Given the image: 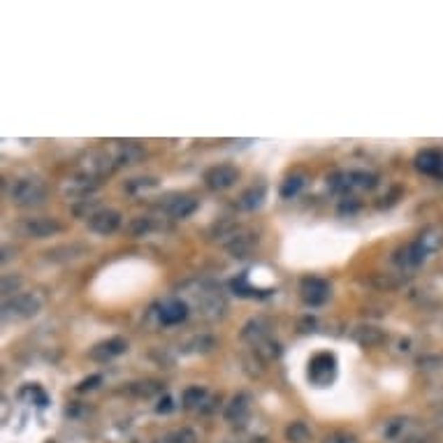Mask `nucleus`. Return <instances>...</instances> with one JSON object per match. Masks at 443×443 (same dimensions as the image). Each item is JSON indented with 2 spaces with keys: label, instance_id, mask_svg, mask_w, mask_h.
Segmentation results:
<instances>
[{
  "label": "nucleus",
  "instance_id": "18",
  "mask_svg": "<svg viewBox=\"0 0 443 443\" xmlns=\"http://www.w3.org/2000/svg\"><path fill=\"white\" fill-rule=\"evenodd\" d=\"M204 397H206V390L200 386H193V388L183 390L181 400H183V406H186V409H195V406H202Z\"/></svg>",
  "mask_w": 443,
  "mask_h": 443
},
{
  "label": "nucleus",
  "instance_id": "5",
  "mask_svg": "<svg viewBox=\"0 0 443 443\" xmlns=\"http://www.w3.org/2000/svg\"><path fill=\"white\" fill-rule=\"evenodd\" d=\"M119 225H121V213L114 209H100L88 216V230L95 234H102V237L114 234L119 230Z\"/></svg>",
  "mask_w": 443,
  "mask_h": 443
},
{
  "label": "nucleus",
  "instance_id": "6",
  "mask_svg": "<svg viewBox=\"0 0 443 443\" xmlns=\"http://www.w3.org/2000/svg\"><path fill=\"white\" fill-rule=\"evenodd\" d=\"M237 179H239V172H237V167H232V165H216L204 174L206 186H209L211 190L230 188L237 183Z\"/></svg>",
  "mask_w": 443,
  "mask_h": 443
},
{
  "label": "nucleus",
  "instance_id": "22",
  "mask_svg": "<svg viewBox=\"0 0 443 443\" xmlns=\"http://www.w3.org/2000/svg\"><path fill=\"white\" fill-rule=\"evenodd\" d=\"M302 186H304V176H302V174H295V176H290V179H286V183L281 186V195H283V197L297 195Z\"/></svg>",
  "mask_w": 443,
  "mask_h": 443
},
{
  "label": "nucleus",
  "instance_id": "7",
  "mask_svg": "<svg viewBox=\"0 0 443 443\" xmlns=\"http://www.w3.org/2000/svg\"><path fill=\"white\" fill-rule=\"evenodd\" d=\"M300 293H302V300H304L307 304L321 307L330 297V283L323 281V279H304Z\"/></svg>",
  "mask_w": 443,
  "mask_h": 443
},
{
  "label": "nucleus",
  "instance_id": "14",
  "mask_svg": "<svg viewBox=\"0 0 443 443\" xmlns=\"http://www.w3.org/2000/svg\"><path fill=\"white\" fill-rule=\"evenodd\" d=\"M286 441L288 443H311V430H309L307 423L295 420V423L286 427Z\"/></svg>",
  "mask_w": 443,
  "mask_h": 443
},
{
  "label": "nucleus",
  "instance_id": "27",
  "mask_svg": "<svg viewBox=\"0 0 443 443\" xmlns=\"http://www.w3.org/2000/svg\"><path fill=\"white\" fill-rule=\"evenodd\" d=\"M19 288L21 286V279L19 276H14V279H10V276H5L3 279V293H10V288Z\"/></svg>",
  "mask_w": 443,
  "mask_h": 443
},
{
  "label": "nucleus",
  "instance_id": "4",
  "mask_svg": "<svg viewBox=\"0 0 443 443\" xmlns=\"http://www.w3.org/2000/svg\"><path fill=\"white\" fill-rule=\"evenodd\" d=\"M337 376V360L330 353H318L311 363H309V379L316 386H330Z\"/></svg>",
  "mask_w": 443,
  "mask_h": 443
},
{
  "label": "nucleus",
  "instance_id": "28",
  "mask_svg": "<svg viewBox=\"0 0 443 443\" xmlns=\"http://www.w3.org/2000/svg\"><path fill=\"white\" fill-rule=\"evenodd\" d=\"M158 413H169L172 411V400H169V397H165V400H162L160 404H158V409H156Z\"/></svg>",
  "mask_w": 443,
  "mask_h": 443
},
{
  "label": "nucleus",
  "instance_id": "15",
  "mask_svg": "<svg viewBox=\"0 0 443 443\" xmlns=\"http://www.w3.org/2000/svg\"><path fill=\"white\" fill-rule=\"evenodd\" d=\"M195 209H197V202L193 197H176V200L169 204V213H172L174 218H188Z\"/></svg>",
  "mask_w": 443,
  "mask_h": 443
},
{
  "label": "nucleus",
  "instance_id": "11",
  "mask_svg": "<svg viewBox=\"0 0 443 443\" xmlns=\"http://www.w3.org/2000/svg\"><path fill=\"white\" fill-rule=\"evenodd\" d=\"M416 167H418L423 174H432V176L441 174V172H443V153L434 151V149L420 151V153H418V158H416Z\"/></svg>",
  "mask_w": 443,
  "mask_h": 443
},
{
  "label": "nucleus",
  "instance_id": "8",
  "mask_svg": "<svg viewBox=\"0 0 443 443\" xmlns=\"http://www.w3.org/2000/svg\"><path fill=\"white\" fill-rule=\"evenodd\" d=\"M125 351H128V342L121 337H112V339H107V342H100L95 346L91 351V358L98 360V363H107V360L123 356Z\"/></svg>",
  "mask_w": 443,
  "mask_h": 443
},
{
  "label": "nucleus",
  "instance_id": "16",
  "mask_svg": "<svg viewBox=\"0 0 443 443\" xmlns=\"http://www.w3.org/2000/svg\"><path fill=\"white\" fill-rule=\"evenodd\" d=\"M265 335H267V323L260 321V318L251 321L241 332V337L246 339V342H253V344H260Z\"/></svg>",
  "mask_w": 443,
  "mask_h": 443
},
{
  "label": "nucleus",
  "instance_id": "23",
  "mask_svg": "<svg viewBox=\"0 0 443 443\" xmlns=\"http://www.w3.org/2000/svg\"><path fill=\"white\" fill-rule=\"evenodd\" d=\"M251 244H253V239H248V234H239V237L232 239V244H227V248H230L234 255H244L251 248Z\"/></svg>",
  "mask_w": 443,
  "mask_h": 443
},
{
  "label": "nucleus",
  "instance_id": "24",
  "mask_svg": "<svg viewBox=\"0 0 443 443\" xmlns=\"http://www.w3.org/2000/svg\"><path fill=\"white\" fill-rule=\"evenodd\" d=\"M160 390V386H156V383H132L130 386V393H135L139 397H151L156 395Z\"/></svg>",
  "mask_w": 443,
  "mask_h": 443
},
{
  "label": "nucleus",
  "instance_id": "2",
  "mask_svg": "<svg viewBox=\"0 0 443 443\" xmlns=\"http://www.w3.org/2000/svg\"><path fill=\"white\" fill-rule=\"evenodd\" d=\"M14 230L26 239H47L61 232V223L49 216H31V218H21L19 223L14 225Z\"/></svg>",
  "mask_w": 443,
  "mask_h": 443
},
{
  "label": "nucleus",
  "instance_id": "17",
  "mask_svg": "<svg viewBox=\"0 0 443 443\" xmlns=\"http://www.w3.org/2000/svg\"><path fill=\"white\" fill-rule=\"evenodd\" d=\"M265 200V186H258V188H251L246 193L241 195L239 206L241 209H255V206H260Z\"/></svg>",
  "mask_w": 443,
  "mask_h": 443
},
{
  "label": "nucleus",
  "instance_id": "9",
  "mask_svg": "<svg viewBox=\"0 0 443 443\" xmlns=\"http://www.w3.org/2000/svg\"><path fill=\"white\" fill-rule=\"evenodd\" d=\"M427 251H430V248L425 246V241L418 239V241L409 244L406 248H402L400 255H397L395 260L400 262L402 267H418V265L427 258Z\"/></svg>",
  "mask_w": 443,
  "mask_h": 443
},
{
  "label": "nucleus",
  "instance_id": "26",
  "mask_svg": "<svg viewBox=\"0 0 443 443\" xmlns=\"http://www.w3.org/2000/svg\"><path fill=\"white\" fill-rule=\"evenodd\" d=\"M100 381H102V376H91V379L81 381L79 386H77V390H79V393H84V390H93Z\"/></svg>",
  "mask_w": 443,
  "mask_h": 443
},
{
  "label": "nucleus",
  "instance_id": "25",
  "mask_svg": "<svg viewBox=\"0 0 443 443\" xmlns=\"http://www.w3.org/2000/svg\"><path fill=\"white\" fill-rule=\"evenodd\" d=\"M325 443H358V437L351 432H335L325 439Z\"/></svg>",
  "mask_w": 443,
  "mask_h": 443
},
{
  "label": "nucleus",
  "instance_id": "29",
  "mask_svg": "<svg viewBox=\"0 0 443 443\" xmlns=\"http://www.w3.org/2000/svg\"><path fill=\"white\" fill-rule=\"evenodd\" d=\"M402 443H432L430 439H425V437H411V439H406Z\"/></svg>",
  "mask_w": 443,
  "mask_h": 443
},
{
  "label": "nucleus",
  "instance_id": "21",
  "mask_svg": "<svg viewBox=\"0 0 443 443\" xmlns=\"http://www.w3.org/2000/svg\"><path fill=\"white\" fill-rule=\"evenodd\" d=\"M404 430H406V418H395L390 420V423H386L383 437H386V441H397L404 434Z\"/></svg>",
  "mask_w": 443,
  "mask_h": 443
},
{
  "label": "nucleus",
  "instance_id": "20",
  "mask_svg": "<svg viewBox=\"0 0 443 443\" xmlns=\"http://www.w3.org/2000/svg\"><path fill=\"white\" fill-rule=\"evenodd\" d=\"M374 176L367 174V172H351L346 174V188L351 186H358V188H372L374 186Z\"/></svg>",
  "mask_w": 443,
  "mask_h": 443
},
{
  "label": "nucleus",
  "instance_id": "1",
  "mask_svg": "<svg viewBox=\"0 0 443 443\" xmlns=\"http://www.w3.org/2000/svg\"><path fill=\"white\" fill-rule=\"evenodd\" d=\"M7 195H10L12 204L21 206V209H33V206H40L47 200V186L35 176H21V179H14L10 183Z\"/></svg>",
  "mask_w": 443,
  "mask_h": 443
},
{
  "label": "nucleus",
  "instance_id": "30",
  "mask_svg": "<svg viewBox=\"0 0 443 443\" xmlns=\"http://www.w3.org/2000/svg\"><path fill=\"white\" fill-rule=\"evenodd\" d=\"M441 425H443V418H441Z\"/></svg>",
  "mask_w": 443,
  "mask_h": 443
},
{
  "label": "nucleus",
  "instance_id": "12",
  "mask_svg": "<svg viewBox=\"0 0 443 443\" xmlns=\"http://www.w3.org/2000/svg\"><path fill=\"white\" fill-rule=\"evenodd\" d=\"M186 316H188V307L179 300L167 302V304H162V309H160V323H165V325L181 323Z\"/></svg>",
  "mask_w": 443,
  "mask_h": 443
},
{
  "label": "nucleus",
  "instance_id": "10",
  "mask_svg": "<svg viewBox=\"0 0 443 443\" xmlns=\"http://www.w3.org/2000/svg\"><path fill=\"white\" fill-rule=\"evenodd\" d=\"M248 395L246 393H239L237 397H232V402L225 406V420L230 425H241L244 420H246L248 416Z\"/></svg>",
  "mask_w": 443,
  "mask_h": 443
},
{
  "label": "nucleus",
  "instance_id": "13",
  "mask_svg": "<svg viewBox=\"0 0 443 443\" xmlns=\"http://www.w3.org/2000/svg\"><path fill=\"white\" fill-rule=\"evenodd\" d=\"M353 339L360 344V346H379L386 342V332L381 328H372V325H365V328H358L353 332Z\"/></svg>",
  "mask_w": 443,
  "mask_h": 443
},
{
  "label": "nucleus",
  "instance_id": "3",
  "mask_svg": "<svg viewBox=\"0 0 443 443\" xmlns=\"http://www.w3.org/2000/svg\"><path fill=\"white\" fill-rule=\"evenodd\" d=\"M42 302L38 295L33 293H24V295H17V297L7 300L5 307H3V318L7 321H24V318H33L35 314L40 311Z\"/></svg>",
  "mask_w": 443,
  "mask_h": 443
},
{
  "label": "nucleus",
  "instance_id": "19",
  "mask_svg": "<svg viewBox=\"0 0 443 443\" xmlns=\"http://www.w3.org/2000/svg\"><path fill=\"white\" fill-rule=\"evenodd\" d=\"M195 441H197V434L193 430H188V427L169 432L165 434V439H162V443H195Z\"/></svg>",
  "mask_w": 443,
  "mask_h": 443
}]
</instances>
